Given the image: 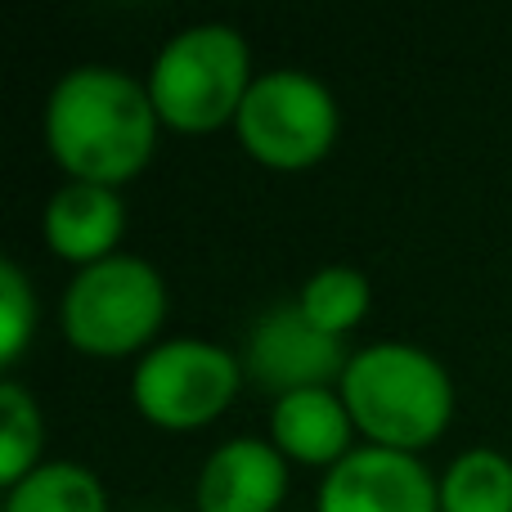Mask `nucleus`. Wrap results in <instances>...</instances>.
I'll list each match as a JSON object with an SVG mask.
<instances>
[{
    "mask_svg": "<svg viewBox=\"0 0 512 512\" xmlns=\"http://www.w3.org/2000/svg\"><path fill=\"white\" fill-rule=\"evenodd\" d=\"M158 108L140 77L113 63H81L45 99V144L68 180L122 185L158 149Z\"/></svg>",
    "mask_w": 512,
    "mask_h": 512,
    "instance_id": "obj_1",
    "label": "nucleus"
},
{
    "mask_svg": "<svg viewBox=\"0 0 512 512\" xmlns=\"http://www.w3.org/2000/svg\"><path fill=\"white\" fill-rule=\"evenodd\" d=\"M369 301H373V288H369V274L355 270L346 261H333V265H319L297 292V306L301 315L310 319L315 328L333 337H346L364 315H369Z\"/></svg>",
    "mask_w": 512,
    "mask_h": 512,
    "instance_id": "obj_14",
    "label": "nucleus"
},
{
    "mask_svg": "<svg viewBox=\"0 0 512 512\" xmlns=\"http://www.w3.org/2000/svg\"><path fill=\"white\" fill-rule=\"evenodd\" d=\"M243 360L207 337H171L135 360L131 400L149 423L189 432L234 405L243 387Z\"/></svg>",
    "mask_w": 512,
    "mask_h": 512,
    "instance_id": "obj_6",
    "label": "nucleus"
},
{
    "mask_svg": "<svg viewBox=\"0 0 512 512\" xmlns=\"http://www.w3.org/2000/svg\"><path fill=\"white\" fill-rule=\"evenodd\" d=\"M45 243L59 261H72L77 270L95 261H108L126 234V203L113 185L90 180H63L50 194L41 216Z\"/></svg>",
    "mask_w": 512,
    "mask_h": 512,
    "instance_id": "obj_10",
    "label": "nucleus"
},
{
    "mask_svg": "<svg viewBox=\"0 0 512 512\" xmlns=\"http://www.w3.org/2000/svg\"><path fill=\"white\" fill-rule=\"evenodd\" d=\"M288 495V459L274 441L230 436L198 472V512H279Z\"/></svg>",
    "mask_w": 512,
    "mask_h": 512,
    "instance_id": "obj_9",
    "label": "nucleus"
},
{
    "mask_svg": "<svg viewBox=\"0 0 512 512\" xmlns=\"http://www.w3.org/2000/svg\"><path fill=\"white\" fill-rule=\"evenodd\" d=\"M252 77V50L239 27L194 23L167 36L144 86H149L162 126L198 135L225 122L234 126Z\"/></svg>",
    "mask_w": 512,
    "mask_h": 512,
    "instance_id": "obj_3",
    "label": "nucleus"
},
{
    "mask_svg": "<svg viewBox=\"0 0 512 512\" xmlns=\"http://www.w3.org/2000/svg\"><path fill=\"white\" fill-rule=\"evenodd\" d=\"M36 315H41V306H36L32 279L23 274V265L14 256H5L0 261V360L5 364H14L23 355V346L32 342Z\"/></svg>",
    "mask_w": 512,
    "mask_h": 512,
    "instance_id": "obj_16",
    "label": "nucleus"
},
{
    "mask_svg": "<svg viewBox=\"0 0 512 512\" xmlns=\"http://www.w3.org/2000/svg\"><path fill=\"white\" fill-rule=\"evenodd\" d=\"M436 486L441 512H512V459L490 445H472L445 463Z\"/></svg>",
    "mask_w": 512,
    "mask_h": 512,
    "instance_id": "obj_13",
    "label": "nucleus"
},
{
    "mask_svg": "<svg viewBox=\"0 0 512 512\" xmlns=\"http://www.w3.org/2000/svg\"><path fill=\"white\" fill-rule=\"evenodd\" d=\"M167 319V283L158 265L135 252H113L72 274L59 301V324L77 351L86 355H135L149 351Z\"/></svg>",
    "mask_w": 512,
    "mask_h": 512,
    "instance_id": "obj_4",
    "label": "nucleus"
},
{
    "mask_svg": "<svg viewBox=\"0 0 512 512\" xmlns=\"http://www.w3.org/2000/svg\"><path fill=\"white\" fill-rule=\"evenodd\" d=\"M337 99L315 72L306 68H270L256 72L248 95L234 117L239 144L265 167L297 171L319 162L337 140Z\"/></svg>",
    "mask_w": 512,
    "mask_h": 512,
    "instance_id": "obj_5",
    "label": "nucleus"
},
{
    "mask_svg": "<svg viewBox=\"0 0 512 512\" xmlns=\"http://www.w3.org/2000/svg\"><path fill=\"white\" fill-rule=\"evenodd\" d=\"M45 445V418L36 396L18 378H0V481L18 486L36 468Z\"/></svg>",
    "mask_w": 512,
    "mask_h": 512,
    "instance_id": "obj_15",
    "label": "nucleus"
},
{
    "mask_svg": "<svg viewBox=\"0 0 512 512\" xmlns=\"http://www.w3.org/2000/svg\"><path fill=\"white\" fill-rule=\"evenodd\" d=\"M243 373L274 400L306 387H337L351 364L346 337H333L301 315L297 301L265 310L243 342Z\"/></svg>",
    "mask_w": 512,
    "mask_h": 512,
    "instance_id": "obj_7",
    "label": "nucleus"
},
{
    "mask_svg": "<svg viewBox=\"0 0 512 512\" xmlns=\"http://www.w3.org/2000/svg\"><path fill=\"white\" fill-rule=\"evenodd\" d=\"M346 409L369 445L418 454L450 427L454 378L427 346L414 342H369L351 351L342 382Z\"/></svg>",
    "mask_w": 512,
    "mask_h": 512,
    "instance_id": "obj_2",
    "label": "nucleus"
},
{
    "mask_svg": "<svg viewBox=\"0 0 512 512\" xmlns=\"http://www.w3.org/2000/svg\"><path fill=\"white\" fill-rule=\"evenodd\" d=\"M5 512H108V490L86 463L50 459L5 490Z\"/></svg>",
    "mask_w": 512,
    "mask_h": 512,
    "instance_id": "obj_12",
    "label": "nucleus"
},
{
    "mask_svg": "<svg viewBox=\"0 0 512 512\" xmlns=\"http://www.w3.org/2000/svg\"><path fill=\"white\" fill-rule=\"evenodd\" d=\"M355 418L346 409L337 387H306L288 391L270 405V441L283 450V459L333 468L355 450Z\"/></svg>",
    "mask_w": 512,
    "mask_h": 512,
    "instance_id": "obj_11",
    "label": "nucleus"
},
{
    "mask_svg": "<svg viewBox=\"0 0 512 512\" xmlns=\"http://www.w3.org/2000/svg\"><path fill=\"white\" fill-rule=\"evenodd\" d=\"M319 512H441V486L418 454L387 445H355L324 472L315 495Z\"/></svg>",
    "mask_w": 512,
    "mask_h": 512,
    "instance_id": "obj_8",
    "label": "nucleus"
}]
</instances>
